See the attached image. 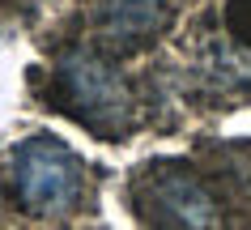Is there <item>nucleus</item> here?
<instances>
[{"label":"nucleus","instance_id":"1","mask_svg":"<svg viewBox=\"0 0 251 230\" xmlns=\"http://www.w3.org/2000/svg\"><path fill=\"white\" fill-rule=\"evenodd\" d=\"M9 188L30 217H68L85 201V166L55 136H30L9 158Z\"/></svg>","mask_w":251,"mask_h":230},{"label":"nucleus","instance_id":"2","mask_svg":"<svg viewBox=\"0 0 251 230\" xmlns=\"http://www.w3.org/2000/svg\"><path fill=\"white\" fill-rule=\"evenodd\" d=\"M55 102L94 132L132 124V90L98 51H68L55 68Z\"/></svg>","mask_w":251,"mask_h":230},{"label":"nucleus","instance_id":"3","mask_svg":"<svg viewBox=\"0 0 251 230\" xmlns=\"http://www.w3.org/2000/svg\"><path fill=\"white\" fill-rule=\"evenodd\" d=\"M136 213L153 226H179V230H209L222 222V209L204 188V179L187 162H153L141 171L132 188Z\"/></svg>","mask_w":251,"mask_h":230},{"label":"nucleus","instance_id":"4","mask_svg":"<svg viewBox=\"0 0 251 230\" xmlns=\"http://www.w3.org/2000/svg\"><path fill=\"white\" fill-rule=\"evenodd\" d=\"M94 34L111 47H141L166 30V0H94Z\"/></svg>","mask_w":251,"mask_h":230},{"label":"nucleus","instance_id":"5","mask_svg":"<svg viewBox=\"0 0 251 230\" xmlns=\"http://www.w3.org/2000/svg\"><path fill=\"white\" fill-rule=\"evenodd\" d=\"M226 26L243 47H251V0H226Z\"/></svg>","mask_w":251,"mask_h":230}]
</instances>
